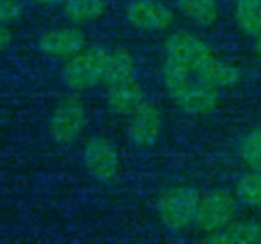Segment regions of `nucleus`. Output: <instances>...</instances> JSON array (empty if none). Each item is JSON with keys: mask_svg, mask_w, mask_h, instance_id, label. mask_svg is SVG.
<instances>
[{"mask_svg": "<svg viewBox=\"0 0 261 244\" xmlns=\"http://www.w3.org/2000/svg\"><path fill=\"white\" fill-rule=\"evenodd\" d=\"M254 47H255V52H257V55L261 58V29L255 34V37H254Z\"/></svg>", "mask_w": 261, "mask_h": 244, "instance_id": "nucleus-24", "label": "nucleus"}, {"mask_svg": "<svg viewBox=\"0 0 261 244\" xmlns=\"http://www.w3.org/2000/svg\"><path fill=\"white\" fill-rule=\"evenodd\" d=\"M234 17L240 31L254 38L261 29V0H237Z\"/></svg>", "mask_w": 261, "mask_h": 244, "instance_id": "nucleus-17", "label": "nucleus"}, {"mask_svg": "<svg viewBox=\"0 0 261 244\" xmlns=\"http://www.w3.org/2000/svg\"><path fill=\"white\" fill-rule=\"evenodd\" d=\"M242 157L251 170L261 171V125L243 139Z\"/></svg>", "mask_w": 261, "mask_h": 244, "instance_id": "nucleus-20", "label": "nucleus"}, {"mask_svg": "<svg viewBox=\"0 0 261 244\" xmlns=\"http://www.w3.org/2000/svg\"><path fill=\"white\" fill-rule=\"evenodd\" d=\"M23 14V3L20 0H0V24H9Z\"/></svg>", "mask_w": 261, "mask_h": 244, "instance_id": "nucleus-21", "label": "nucleus"}, {"mask_svg": "<svg viewBox=\"0 0 261 244\" xmlns=\"http://www.w3.org/2000/svg\"><path fill=\"white\" fill-rule=\"evenodd\" d=\"M210 243H261V223L252 220L231 222L223 229L208 234Z\"/></svg>", "mask_w": 261, "mask_h": 244, "instance_id": "nucleus-14", "label": "nucleus"}, {"mask_svg": "<svg viewBox=\"0 0 261 244\" xmlns=\"http://www.w3.org/2000/svg\"><path fill=\"white\" fill-rule=\"evenodd\" d=\"M236 197L251 208H261V171L252 170L240 177L236 188Z\"/></svg>", "mask_w": 261, "mask_h": 244, "instance_id": "nucleus-19", "label": "nucleus"}, {"mask_svg": "<svg viewBox=\"0 0 261 244\" xmlns=\"http://www.w3.org/2000/svg\"><path fill=\"white\" fill-rule=\"evenodd\" d=\"M145 92L139 81L130 78L127 81L109 86L107 105L112 113L128 118L145 102Z\"/></svg>", "mask_w": 261, "mask_h": 244, "instance_id": "nucleus-11", "label": "nucleus"}, {"mask_svg": "<svg viewBox=\"0 0 261 244\" xmlns=\"http://www.w3.org/2000/svg\"><path fill=\"white\" fill-rule=\"evenodd\" d=\"M87 124V109L78 93L64 95L52 110L49 133L55 144L70 145L80 139Z\"/></svg>", "mask_w": 261, "mask_h": 244, "instance_id": "nucleus-3", "label": "nucleus"}, {"mask_svg": "<svg viewBox=\"0 0 261 244\" xmlns=\"http://www.w3.org/2000/svg\"><path fill=\"white\" fill-rule=\"evenodd\" d=\"M107 53L109 47L95 44L90 47L86 46L81 52L66 60L61 76L67 89L81 93L102 83Z\"/></svg>", "mask_w": 261, "mask_h": 244, "instance_id": "nucleus-1", "label": "nucleus"}, {"mask_svg": "<svg viewBox=\"0 0 261 244\" xmlns=\"http://www.w3.org/2000/svg\"><path fill=\"white\" fill-rule=\"evenodd\" d=\"M26 2L35 6H60L66 0H26Z\"/></svg>", "mask_w": 261, "mask_h": 244, "instance_id": "nucleus-23", "label": "nucleus"}, {"mask_svg": "<svg viewBox=\"0 0 261 244\" xmlns=\"http://www.w3.org/2000/svg\"><path fill=\"white\" fill-rule=\"evenodd\" d=\"M14 40V34L8 24H0V52L8 49Z\"/></svg>", "mask_w": 261, "mask_h": 244, "instance_id": "nucleus-22", "label": "nucleus"}, {"mask_svg": "<svg viewBox=\"0 0 261 244\" xmlns=\"http://www.w3.org/2000/svg\"><path fill=\"white\" fill-rule=\"evenodd\" d=\"M200 193L190 185H179L167 189L158 200V215L162 226L171 232L190 228L197 214Z\"/></svg>", "mask_w": 261, "mask_h": 244, "instance_id": "nucleus-2", "label": "nucleus"}, {"mask_svg": "<svg viewBox=\"0 0 261 244\" xmlns=\"http://www.w3.org/2000/svg\"><path fill=\"white\" fill-rule=\"evenodd\" d=\"M135 70H136L135 57L128 49L125 47L109 49L102 83L109 87L127 81L130 78H135Z\"/></svg>", "mask_w": 261, "mask_h": 244, "instance_id": "nucleus-13", "label": "nucleus"}, {"mask_svg": "<svg viewBox=\"0 0 261 244\" xmlns=\"http://www.w3.org/2000/svg\"><path fill=\"white\" fill-rule=\"evenodd\" d=\"M176 6L182 15L200 26H213L220 18L219 0H176Z\"/></svg>", "mask_w": 261, "mask_h": 244, "instance_id": "nucleus-16", "label": "nucleus"}, {"mask_svg": "<svg viewBox=\"0 0 261 244\" xmlns=\"http://www.w3.org/2000/svg\"><path fill=\"white\" fill-rule=\"evenodd\" d=\"M127 21L139 31L161 32L174 23V11L162 0H130L125 8Z\"/></svg>", "mask_w": 261, "mask_h": 244, "instance_id": "nucleus-7", "label": "nucleus"}, {"mask_svg": "<svg viewBox=\"0 0 261 244\" xmlns=\"http://www.w3.org/2000/svg\"><path fill=\"white\" fill-rule=\"evenodd\" d=\"M171 101L188 115H206L219 104V89L199 79H191V83Z\"/></svg>", "mask_w": 261, "mask_h": 244, "instance_id": "nucleus-10", "label": "nucleus"}, {"mask_svg": "<svg viewBox=\"0 0 261 244\" xmlns=\"http://www.w3.org/2000/svg\"><path fill=\"white\" fill-rule=\"evenodd\" d=\"M164 47L165 60L184 66L191 73L214 57L211 47L202 38L187 31H177L168 35Z\"/></svg>", "mask_w": 261, "mask_h": 244, "instance_id": "nucleus-5", "label": "nucleus"}, {"mask_svg": "<svg viewBox=\"0 0 261 244\" xmlns=\"http://www.w3.org/2000/svg\"><path fill=\"white\" fill-rule=\"evenodd\" d=\"M193 75L196 76V79H199L208 86H213L216 89L232 87L242 78V72L239 67H236L234 64H231L228 61L217 60L216 57H213L206 63H203Z\"/></svg>", "mask_w": 261, "mask_h": 244, "instance_id": "nucleus-12", "label": "nucleus"}, {"mask_svg": "<svg viewBox=\"0 0 261 244\" xmlns=\"http://www.w3.org/2000/svg\"><path fill=\"white\" fill-rule=\"evenodd\" d=\"M191 75L193 73L184 66L165 60L162 66V83L171 99H174L191 83Z\"/></svg>", "mask_w": 261, "mask_h": 244, "instance_id": "nucleus-18", "label": "nucleus"}, {"mask_svg": "<svg viewBox=\"0 0 261 244\" xmlns=\"http://www.w3.org/2000/svg\"><path fill=\"white\" fill-rule=\"evenodd\" d=\"M237 214V197L229 191L216 188L200 196L194 223L205 234H213L228 226Z\"/></svg>", "mask_w": 261, "mask_h": 244, "instance_id": "nucleus-4", "label": "nucleus"}, {"mask_svg": "<svg viewBox=\"0 0 261 244\" xmlns=\"http://www.w3.org/2000/svg\"><path fill=\"white\" fill-rule=\"evenodd\" d=\"M87 46L84 31L76 24L60 26L44 32L38 40V49L43 55L57 60H69Z\"/></svg>", "mask_w": 261, "mask_h": 244, "instance_id": "nucleus-9", "label": "nucleus"}, {"mask_svg": "<svg viewBox=\"0 0 261 244\" xmlns=\"http://www.w3.org/2000/svg\"><path fill=\"white\" fill-rule=\"evenodd\" d=\"M83 159L87 173L98 182H112L119 174V151L116 145L104 136H93L87 141Z\"/></svg>", "mask_w": 261, "mask_h": 244, "instance_id": "nucleus-6", "label": "nucleus"}, {"mask_svg": "<svg viewBox=\"0 0 261 244\" xmlns=\"http://www.w3.org/2000/svg\"><path fill=\"white\" fill-rule=\"evenodd\" d=\"M162 113L153 104L145 101L135 113L128 116L127 138L136 148L147 150L154 147L162 134Z\"/></svg>", "mask_w": 261, "mask_h": 244, "instance_id": "nucleus-8", "label": "nucleus"}, {"mask_svg": "<svg viewBox=\"0 0 261 244\" xmlns=\"http://www.w3.org/2000/svg\"><path fill=\"white\" fill-rule=\"evenodd\" d=\"M61 6L66 20L76 26L99 20L107 11L106 0H66Z\"/></svg>", "mask_w": 261, "mask_h": 244, "instance_id": "nucleus-15", "label": "nucleus"}]
</instances>
